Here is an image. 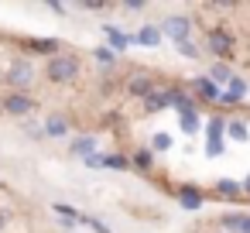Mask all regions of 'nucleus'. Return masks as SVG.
<instances>
[{"label":"nucleus","instance_id":"f257e3e1","mask_svg":"<svg viewBox=\"0 0 250 233\" xmlns=\"http://www.w3.org/2000/svg\"><path fill=\"white\" fill-rule=\"evenodd\" d=\"M48 79L52 83H59V86H65V83H76V76H79V59H72V55H55V59H48Z\"/></svg>","mask_w":250,"mask_h":233},{"label":"nucleus","instance_id":"f03ea898","mask_svg":"<svg viewBox=\"0 0 250 233\" xmlns=\"http://www.w3.org/2000/svg\"><path fill=\"white\" fill-rule=\"evenodd\" d=\"M223 130H226V120L223 117H212L209 120V134H206V154L209 158L223 154Z\"/></svg>","mask_w":250,"mask_h":233},{"label":"nucleus","instance_id":"7ed1b4c3","mask_svg":"<svg viewBox=\"0 0 250 233\" xmlns=\"http://www.w3.org/2000/svg\"><path fill=\"white\" fill-rule=\"evenodd\" d=\"M188 31H192V21H188V18H168V21H165V35H168L175 45H185V42H188Z\"/></svg>","mask_w":250,"mask_h":233},{"label":"nucleus","instance_id":"20e7f679","mask_svg":"<svg viewBox=\"0 0 250 233\" xmlns=\"http://www.w3.org/2000/svg\"><path fill=\"white\" fill-rule=\"evenodd\" d=\"M209 48H212V55H233V38L223 31V28H216V31H209Z\"/></svg>","mask_w":250,"mask_h":233},{"label":"nucleus","instance_id":"39448f33","mask_svg":"<svg viewBox=\"0 0 250 233\" xmlns=\"http://www.w3.org/2000/svg\"><path fill=\"white\" fill-rule=\"evenodd\" d=\"M4 110H7V113H14V117H24V113H31V110H35V100H31V96H24V93H14V96H7Z\"/></svg>","mask_w":250,"mask_h":233},{"label":"nucleus","instance_id":"423d86ee","mask_svg":"<svg viewBox=\"0 0 250 233\" xmlns=\"http://www.w3.org/2000/svg\"><path fill=\"white\" fill-rule=\"evenodd\" d=\"M31 65L28 62H18V65H11V72H7V83L11 86H31Z\"/></svg>","mask_w":250,"mask_h":233},{"label":"nucleus","instance_id":"0eeeda50","mask_svg":"<svg viewBox=\"0 0 250 233\" xmlns=\"http://www.w3.org/2000/svg\"><path fill=\"white\" fill-rule=\"evenodd\" d=\"M192 86H195V93H199V96H206V100H223L219 86H216L209 76H199V79H192Z\"/></svg>","mask_w":250,"mask_h":233},{"label":"nucleus","instance_id":"6e6552de","mask_svg":"<svg viewBox=\"0 0 250 233\" xmlns=\"http://www.w3.org/2000/svg\"><path fill=\"white\" fill-rule=\"evenodd\" d=\"M165 96H168V106L178 110V117H182V113H195V106H192V100H188L185 93H178V89H165Z\"/></svg>","mask_w":250,"mask_h":233},{"label":"nucleus","instance_id":"1a4fd4ad","mask_svg":"<svg viewBox=\"0 0 250 233\" xmlns=\"http://www.w3.org/2000/svg\"><path fill=\"white\" fill-rule=\"evenodd\" d=\"M178 202H182L185 209H199V206H202V192H199L195 185H185V189L178 192Z\"/></svg>","mask_w":250,"mask_h":233},{"label":"nucleus","instance_id":"9d476101","mask_svg":"<svg viewBox=\"0 0 250 233\" xmlns=\"http://www.w3.org/2000/svg\"><path fill=\"white\" fill-rule=\"evenodd\" d=\"M243 96H247V83H243V79H240V76H236V79H233V83H229V89H226V93H223V103H240V100H243Z\"/></svg>","mask_w":250,"mask_h":233},{"label":"nucleus","instance_id":"9b49d317","mask_svg":"<svg viewBox=\"0 0 250 233\" xmlns=\"http://www.w3.org/2000/svg\"><path fill=\"white\" fill-rule=\"evenodd\" d=\"M130 93H134V96H144V100H147V96L154 93V83H151L147 76H134V79H130Z\"/></svg>","mask_w":250,"mask_h":233},{"label":"nucleus","instance_id":"f8f14e48","mask_svg":"<svg viewBox=\"0 0 250 233\" xmlns=\"http://www.w3.org/2000/svg\"><path fill=\"white\" fill-rule=\"evenodd\" d=\"M45 134H48V137H65V134H69V124H65L62 117H48V120H45Z\"/></svg>","mask_w":250,"mask_h":233},{"label":"nucleus","instance_id":"ddd939ff","mask_svg":"<svg viewBox=\"0 0 250 233\" xmlns=\"http://www.w3.org/2000/svg\"><path fill=\"white\" fill-rule=\"evenodd\" d=\"M243 216H247V212H226L219 223H223L226 233H243Z\"/></svg>","mask_w":250,"mask_h":233},{"label":"nucleus","instance_id":"4468645a","mask_svg":"<svg viewBox=\"0 0 250 233\" xmlns=\"http://www.w3.org/2000/svg\"><path fill=\"white\" fill-rule=\"evenodd\" d=\"M72 154L93 158V154H96V141H93V137H76V141H72Z\"/></svg>","mask_w":250,"mask_h":233},{"label":"nucleus","instance_id":"2eb2a0df","mask_svg":"<svg viewBox=\"0 0 250 233\" xmlns=\"http://www.w3.org/2000/svg\"><path fill=\"white\" fill-rule=\"evenodd\" d=\"M137 42H141V45H158V42H161V31H158L154 24H147V28H141Z\"/></svg>","mask_w":250,"mask_h":233},{"label":"nucleus","instance_id":"dca6fc26","mask_svg":"<svg viewBox=\"0 0 250 233\" xmlns=\"http://www.w3.org/2000/svg\"><path fill=\"white\" fill-rule=\"evenodd\" d=\"M226 134H229L233 141H247V137H250V134H247V124H243V120H229V124H226Z\"/></svg>","mask_w":250,"mask_h":233},{"label":"nucleus","instance_id":"f3484780","mask_svg":"<svg viewBox=\"0 0 250 233\" xmlns=\"http://www.w3.org/2000/svg\"><path fill=\"white\" fill-rule=\"evenodd\" d=\"M144 106H147L151 113H158V110H165V106H168V96H165V93H151V96L144 100Z\"/></svg>","mask_w":250,"mask_h":233},{"label":"nucleus","instance_id":"a211bd4d","mask_svg":"<svg viewBox=\"0 0 250 233\" xmlns=\"http://www.w3.org/2000/svg\"><path fill=\"white\" fill-rule=\"evenodd\" d=\"M216 189H219V195H240V192H243V185H240V182H233V178L216 182Z\"/></svg>","mask_w":250,"mask_h":233},{"label":"nucleus","instance_id":"6ab92c4d","mask_svg":"<svg viewBox=\"0 0 250 233\" xmlns=\"http://www.w3.org/2000/svg\"><path fill=\"white\" fill-rule=\"evenodd\" d=\"M209 79H212V83H233L236 76H233L226 65H212V76H209Z\"/></svg>","mask_w":250,"mask_h":233},{"label":"nucleus","instance_id":"aec40b11","mask_svg":"<svg viewBox=\"0 0 250 233\" xmlns=\"http://www.w3.org/2000/svg\"><path fill=\"white\" fill-rule=\"evenodd\" d=\"M134 165H137V168H144V171H147V168H151V165H154V151H137V154H134Z\"/></svg>","mask_w":250,"mask_h":233},{"label":"nucleus","instance_id":"412c9836","mask_svg":"<svg viewBox=\"0 0 250 233\" xmlns=\"http://www.w3.org/2000/svg\"><path fill=\"white\" fill-rule=\"evenodd\" d=\"M182 130H185V134H195V130H199V117H195V113H182Z\"/></svg>","mask_w":250,"mask_h":233},{"label":"nucleus","instance_id":"4be33fe9","mask_svg":"<svg viewBox=\"0 0 250 233\" xmlns=\"http://www.w3.org/2000/svg\"><path fill=\"white\" fill-rule=\"evenodd\" d=\"M93 55H96V62H103V65H113V59H117L113 48H96Z\"/></svg>","mask_w":250,"mask_h":233},{"label":"nucleus","instance_id":"5701e85b","mask_svg":"<svg viewBox=\"0 0 250 233\" xmlns=\"http://www.w3.org/2000/svg\"><path fill=\"white\" fill-rule=\"evenodd\" d=\"M151 148H154V151H168V148H171V137H168V134H154Z\"/></svg>","mask_w":250,"mask_h":233},{"label":"nucleus","instance_id":"b1692460","mask_svg":"<svg viewBox=\"0 0 250 233\" xmlns=\"http://www.w3.org/2000/svg\"><path fill=\"white\" fill-rule=\"evenodd\" d=\"M31 48H42V52H52V48H59V42H55V38H48V42H42V38H35V42H31Z\"/></svg>","mask_w":250,"mask_h":233},{"label":"nucleus","instance_id":"393cba45","mask_svg":"<svg viewBox=\"0 0 250 233\" xmlns=\"http://www.w3.org/2000/svg\"><path fill=\"white\" fill-rule=\"evenodd\" d=\"M178 52H182L185 59H199V52H195V45H192V42H185V45H178Z\"/></svg>","mask_w":250,"mask_h":233},{"label":"nucleus","instance_id":"a878e982","mask_svg":"<svg viewBox=\"0 0 250 233\" xmlns=\"http://www.w3.org/2000/svg\"><path fill=\"white\" fill-rule=\"evenodd\" d=\"M243 233H250V212L243 216Z\"/></svg>","mask_w":250,"mask_h":233},{"label":"nucleus","instance_id":"bb28decb","mask_svg":"<svg viewBox=\"0 0 250 233\" xmlns=\"http://www.w3.org/2000/svg\"><path fill=\"white\" fill-rule=\"evenodd\" d=\"M243 192H250V175H247V182H243Z\"/></svg>","mask_w":250,"mask_h":233},{"label":"nucleus","instance_id":"cd10ccee","mask_svg":"<svg viewBox=\"0 0 250 233\" xmlns=\"http://www.w3.org/2000/svg\"><path fill=\"white\" fill-rule=\"evenodd\" d=\"M4 223H7V216H4V212H0V230H4Z\"/></svg>","mask_w":250,"mask_h":233}]
</instances>
